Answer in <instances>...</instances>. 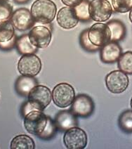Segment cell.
Returning <instances> with one entry per match:
<instances>
[{
  "label": "cell",
  "mask_w": 132,
  "mask_h": 149,
  "mask_svg": "<svg viewBox=\"0 0 132 149\" xmlns=\"http://www.w3.org/2000/svg\"><path fill=\"white\" fill-rule=\"evenodd\" d=\"M56 5L51 0H36L31 6V12L35 23L49 24L56 15Z\"/></svg>",
  "instance_id": "obj_1"
},
{
  "label": "cell",
  "mask_w": 132,
  "mask_h": 149,
  "mask_svg": "<svg viewBox=\"0 0 132 149\" xmlns=\"http://www.w3.org/2000/svg\"><path fill=\"white\" fill-rule=\"evenodd\" d=\"M51 100L52 93L49 88L40 84L35 86L28 96V101L35 111H43Z\"/></svg>",
  "instance_id": "obj_2"
},
{
  "label": "cell",
  "mask_w": 132,
  "mask_h": 149,
  "mask_svg": "<svg viewBox=\"0 0 132 149\" xmlns=\"http://www.w3.org/2000/svg\"><path fill=\"white\" fill-rule=\"evenodd\" d=\"M52 99L57 107L65 108L71 106L75 98V91L70 84L59 83L52 91Z\"/></svg>",
  "instance_id": "obj_3"
},
{
  "label": "cell",
  "mask_w": 132,
  "mask_h": 149,
  "mask_svg": "<svg viewBox=\"0 0 132 149\" xmlns=\"http://www.w3.org/2000/svg\"><path fill=\"white\" fill-rule=\"evenodd\" d=\"M113 12V6L108 0H91L89 5L91 19L102 23L107 21Z\"/></svg>",
  "instance_id": "obj_4"
},
{
  "label": "cell",
  "mask_w": 132,
  "mask_h": 149,
  "mask_svg": "<svg viewBox=\"0 0 132 149\" xmlns=\"http://www.w3.org/2000/svg\"><path fill=\"white\" fill-rule=\"evenodd\" d=\"M47 116L43 111H32L24 117V127L28 133L38 136L44 130Z\"/></svg>",
  "instance_id": "obj_5"
},
{
  "label": "cell",
  "mask_w": 132,
  "mask_h": 149,
  "mask_svg": "<svg viewBox=\"0 0 132 149\" xmlns=\"http://www.w3.org/2000/svg\"><path fill=\"white\" fill-rule=\"evenodd\" d=\"M87 133L78 127L66 130L63 136V143L68 149H83L87 145Z\"/></svg>",
  "instance_id": "obj_6"
},
{
  "label": "cell",
  "mask_w": 132,
  "mask_h": 149,
  "mask_svg": "<svg viewBox=\"0 0 132 149\" xmlns=\"http://www.w3.org/2000/svg\"><path fill=\"white\" fill-rule=\"evenodd\" d=\"M41 69V60L34 54L23 55L18 63V70L22 75L35 77Z\"/></svg>",
  "instance_id": "obj_7"
},
{
  "label": "cell",
  "mask_w": 132,
  "mask_h": 149,
  "mask_svg": "<svg viewBox=\"0 0 132 149\" xmlns=\"http://www.w3.org/2000/svg\"><path fill=\"white\" fill-rule=\"evenodd\" d=\"M129 79L127 74L120 70H113L107 74L106 84L109 91L113 94H121L127 89Z\"/></svg>",
  "instance_id": "obj_8"
},
{
  "label": "cell",
  "mask_w": 132,
  "mask_h": 149,
  "mask_svg": "<svg viewBox=\"0 0 132 149\" xmlns=\"http://www.w3.org/2000/svg\"><path fill=\"white\" fill-rule=\"evenodd\" d=\"M88 37L93 45L101 48L110 42L111 32L107 24L97 23L88 29Z\"/></svg>",
  "instance_id": "obj_9"
},
{
  "label": "cell",
  "mask_w": 132,
  "mask_h": 149,
  "mask_svg": "<svg viewBox=\"0 0 132 149\" xmlns=\"http://www.w3.org/2000/svg\"><path fill=\"white\" fill-rule=\"evenodd\" d=\"M94 111V104L90 96L79 94L74 98L71 104V111L75 116L87 118Z\"/></svg>",
  "instance_id": "obj_10"
},
{
  "label": "cell",
  "mask_w": 132,
  "mask_h": 149,
  "mask_svg": "<svg viewBox=\"0 0 132 149\" xmlns=\"http://www.w3.org/2000/svg\"><path fill=\"white\" fill-rule=\"evenodd\" d=\"M30 41L38 49H45L51 42L52 35L49 28L43 25L33 27L28 34Z\"/></svg>",
  "instance_id": "obj_11"
},
{
  "label": "cell",
  "mask_w": 132,
  "mask_h": 149,
  "mask_svg": "<svg viewBox=\"0 0 132 149\" xmlns=\"http://www.w3.org/2000/svg\"><path fill=\"white\" fill-rule=\"evenodd\" d=\"M11 23L19 31H25L32 28L35 21L30 11L25 8H18L13 11L11 18Z\"/></svg>",
  "instance_id": "obj_12"
},
{
  "label": "cell",
  "mask_w": 132,
  "mask_h": 149,
  "mask_svg": "<svg viewBox=\"0 0 132 149\" xmlns=\"http://www.w3.org/2000/svg\"><path fill=\"white\" fill-rule=\"evenodd\" d=\"M56 21L58 25L65 30H70L76 27L79 23L73 7L65 6L60 8L57 13Z\"/></svg>",
  "instance_id": "obj_13"
},
{
  "label": "cell",
  "mask_w": 132,
  "mask_h": 149,
  "mask_svg": "<svg viewBox=\"0 0 132 149\" xmlns=\"http://www.w3.org/2000/svg\"><path fill=\"white\" fill-rule=\"evenodd\" d=\"M122 54V49L116 42H110L101 48V60L106 63L117 61Z\"/></svg>",
  "instance_id": "obj_14"
},
{
  "label": "cell",
  "mask_w": 132,
  "mask_h": 149,
  "mask_svg": "<svg viewBox=\"0 0 132 149\" xmlns=\"http://www.w3.org/2000/svg\"><path fill=\"white\" fill-rule=\"evenodd\" d=\"M55 124L57 129L61 131H66L69 129L77 126V116H75L72 111H63L59 112L56 116Z\"/></svg>",
  "instance_id": "obj_15"
},
{
  "label": "cell",
  "mask_w": 132,
  "mask_h": 149,
  "mask_svg": "<svg viewBox=\"0 0 132 149\" xmlns=\"http://www.w3.org/2000/svg\"><path fill=\"white\" fill-rule=\"evenodd\" d=\"M37 84V81L34 77L21 75L17 79L15 87L18 94L23 96H28L30 91Z\"/></svg>",
  "instance_id": "obj_16"
},
{
  "label": "cell",
  "mask_w": 132,
  "mask_h": 149,
  "mask_svg": "<svg viewBox=\"0 0 132 149\" xmlns=\"http://www.w3.org/2000/svg\"><path fill=\"white\" fill-rule=\"evenodd\" d=\"M111 32L110 42H119L123 40L126 34V28L122 22L113 20L107 23Z\"/></svg>",
  "instance_id": "obj_17"
},
{
  "label": "cell",
  "mask_w": 132,
  "mask_h": 149,
  "mask_svg": "<svg viewBox=\"0 0 132 149\" xmlns=\"http://www.w3.org/2000/svg\"><path fill=\"white\" fill-rule=\"evenodd\" d=\"M11 149H34L35 141L31 137L26 134H20L15 136L11 142Z\"/></svg>",
  "instance_id": "obj_18"
},
{
  "label": "cell",
  "mask_w": 132,
  "mask_h": 149,
  "mask_svg": "<svg viewBox=\"0 0 132 149\" xmlns=\"http://www.w3.org/2000/svg\"><path fill=\"white\" fill-rule=\"evenodd\" d=\"M16 47L18 52L22 55L25 54H35L38 48L34 46L30 41L29 36L28 35H24L20 37L16 40Z\"/></svg>",
  "instance_id": "obj_19"
},
{
  "label": "cell",
  "mask_w": 132,
  "mask_h": 149,
  "mask_svg": "<svg viewBox=\"0 0 132 149\" xmlns=\"http://www.w3.org/2000/svg\"><path fill=\"white\" fill-rule=\"evenodd\" d=\"M16 37L15 28L11 22L0 23V43L10 42Z\"/></svg>",
  "instance_id": "obj_20"
},
{
  "label": "cell",
  "mask_w": 132,
  "mask_h": 149,
  "mask_svg": "<svg viewBox=\"0 0 132 149\" xmlns=\"http://www.w3.org/2000/svg\"><path fill=\"white\" fill-rule=\"evenodd\" d=\"M117 65L120 70L127 74H132V52H126L121 54L117 61Z\"/></svg>",
  "instance_id": "obj_21"
},
{
  "label": "cell",
  "mask_w": 132,
  "mask_h": 149,
  "mask_svg": "<svg viewBox=\"0 0 132 149\" xmlns=\"http://www.w3.org/2000/svg\"><path fill=\"white\" fill-rule=\"evenodd\" d=\"M56 130L57 127L56 126L55 122L50 117L47 116V123L44 130L37 136L42 140H44V141L49 140L55 136L56 133Z\"/></svg>",
  "instance_id": "obj_22"
},
{
  "label": "cell",
  "mask_w": 132,
  "mask_h": 149,
  "mask_svg": "<svg viewBox=\"0 0 132 149\" xmlns=\"http://www.w3.org/2000/svg\"><path fill=\"white\" fill-rule=\"evenodd\" d=\"M120 128L126 132H132V110L123 112L119 118Z\"/></svg>",
  "instance_id": "obj_23"
},
{
  "label": "cell",
  "mask_w": 132,
  "mask_h": 149,
  "mask_svg": "<svg viewBox=\"0 0 132 149\" xmlns=\"http://www.w3.org/2000/svg\"><path fill=\"white\" fill-rule=\"evenodd\" d=\"M89 2L87 0H83L80 4L73 7L79 21H87L91 19L89 13Z\"/></svg>",
  "instance_id": "obj_24"
},
{
  "label": "cell",
  "mask_w": 132,
  "mask_h": 149,
  "mask_svg": "<svg viewBox=\"0 0 132 149\" xmlns=\"http://www.w3.org/2000/svg\"><path fill=\"white\" fill-rule=\"evenodd\" d=\"M13 13V7L8 0H0V23L9 21Z\"/></svg>",
  "instance_id": "obj_25"
},
{
  "label": "cell",
  "mask_w": 132,
  "mask_h": 149,
  "mask_svg": "<svg viewBox=\"0 0 132 149\" xmlns=\"http://www.w3.org/2000/svg\"><path fill=\"white\" fill-rule=\"evenodd\" d=\"M113 10L118 13H126L132 8V0H112Z\"/></svg>",
  "instance_id": "obj_26"
},
{
  "label": "cell",
  "mask_w": 132,
  "mask_h": 149,
  "mask_svg": "<svg viewBox=\"0 0 132 149\" xmlns=\"http://www.w3.org/2000/svg\"><path fill=\"white\" fill-rule=\"evenodd\" d=\"M80 45L84 49H85L87 52H96V51L99 50L100 47L95 46L91 43L90 40H89V37H88V30L83 31L80 35Z\"/></svg>",
  "instance_id": "obj_27"
},
{
  "label": "cell",
  "mask_w": 132,
  "mask_h": 149,
  "mask_svg": "<svg viewBox=\"0 0 132 149\" xmlns=\"http://www.w3.org/2000/svg\"><path fill=\"white\" fill-rule=\"evenodd\" d=\"M83 0H61L63 4L70 7H74L80 4Z\"/></svg>",
  "instance_id": "obj_28"
},
{
  "label": "cell",
  "mask_w": 132,
  "mask_h": 149,
  "mask_svg": "<svg viewBox=\"0 0 132 149\" xmlns=\"http://www.w3.org/2000/svg\"><path fill=\"white\" fill-rule=\"evenodd\" d=\"M14 1H16L18 4H25V3L28 2L29 0H13Z\"/></svg>",
  "instance_id": "obj_29"
},
{
  "label": "cell",
  "mask_w": 132,
  "mask_h": 149,
  "mask_svg": "<svg viewBox=\"0 0 132 149\" xmlns=\"http://www.w3.org/2000/svg\"><path fill=\"white\" fill-rule=\"evenodd\" d=\"M129 20L130 21H131V23H132V8L129 11Z\"/></svg>",
  "instance_id": "obj_30"
},
{
  "label": "cell",
  "mask_w": 132,
  "mask_h": 149,
  "mask_svg": "<svg viewBox=\"0 0 132 149\" xmlns=\"http://www.w3.org/2000/svg\"><path fill=\"white\" fill-rule=\"evenodd\" d=\"M131 109H132V97H131Z\"/></svg>",
  "instance_id": "obj_31"
}]
</instances>
